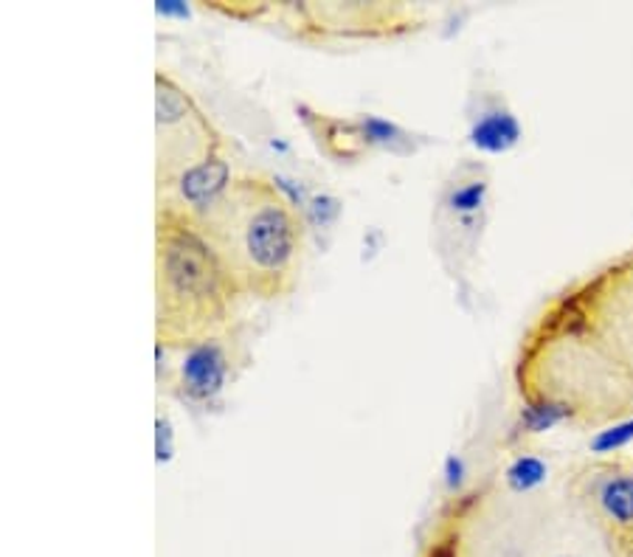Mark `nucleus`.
<instances>
[{
    "instance_id": "obj_8",
    "label": "nucleus",
    "mask_w": 633,
    "mask_h": 557,
    "mask_svg": "<svg viewBox=\"0 0 633 557\" xmlns=\"http://www.w3.org/2000/svg\"><path fill=\"white\" fill-rule=\"evenodd\" d=\"M633 439V420L616 422L608 431H600L592 442V451L597 453H614L620 451L622 444H627Z\"/></svg>"
},
{
    "instance_id": "obj_3",
    "label": "nucleus",
    "mask_w": 633,
    "mask_h": 557,
    "mask_svg": "<svg viewBox=\"0 0 633 557\" xmlns=\"http://www.w3.org/2000/svg\"><path fill=\"white\" fill-rule=\"evenodd\" d=\"M155 116H158V149H155V180L160 192L172 189L189 175L225 160L223 136L208 116L166 74L155 77Z\"/></svg>"
},
{
    "instance_id": "obj_2",
    "label": "nucleus",
    "mask_w": 633,
    "mask_h": 557,
    "mask_svg": "<svg viewBox=\"0 0 633 557\" xmlns=\"http://www.w3.org/2000/svg\"><path fill=\"white\" fill-rule=\"evenodd\" d=\"M243 291L189 212L158 203L155 214V335L189 350L232 332Z\"/></svg>"
},
{
    "instance_id": "obj_7",
    "label": "nucleus",
    "mask_w": 633,
    "mask_h": 557,
    "mask_svg": "<svg viewBox=\"0 0 633 557\" xmlns=\"http://www.w3.org/2000/svg\"><path fill=\"white\" fill-rule=\"evenodd\" d=\"M546 476V468L541 459L535 457H518L507 470V481L513 490L524 492V490H533L535 485H541Z\"/></svg>"
},
{
    "instance_id": "obj_1",
    "label": "nucleus",
    "mask_w": 633,
    "mask_h": 557,
    "mask_svg": "<svg viewBox=\"0 0 633 557\" xmlns=\"http://www.w3.org/2000/svg\"><path fill=\"white\" fill-rule=\"evenodd\" d=\"M195 219L243 296L282 299L296 287L304 223L271 180L234 175L223 195Z\"/></svg>"
},
{
    "instance_id": "obj_4",
    "label": "nucleus",
    "mask_w": 633,
    "mask_h": 557,
    "mask_svg": "<svg viewBox=\"0 0 633 557\" xmlns=\"http://www.w3.org/2000/svg\"><path fill=\"white\" fill-rule=\"evenodd\" d=\"M228 335L232 332L186 350L184 363H181V392H184V398L195 400V403H208L223 392L234 361Z\"/></svg>"
},
{
    "instance_id": "obj_5",
    "label": "nucleus",
    "mask_w": 633,
    "mask_h": 557,
    "mask_svg": "<svg viewBox=\"0 0 633 557\" xmlns=\"http://www.w3.org/2000/svg\"><path fill=\"white\" fill-rule=\"evenodd\" d=\"M470 138H474L476 147L487 149V153H507L522 138V127L509 110L496 107V110H487L485 116H479Z\"/></svg>"
},
{
    "instance_id": "obj_10",
    "label": "nucleus",
    "mask_w": 633,
    "mask_h": 557,
    "mask_svg": "<svg viewBox=\"0 0 633 557\" xmlns=\"http://www.w3.org/2000/svg\"><path fill=\"white\" fill-rule=\"evenodd\" d=\"M549 557H588V555H583V551H574V549H563V551H555V555H549Z\"/></svg>"
},
{
    "instance_id": "obj_6",
    "label": "nucleus",
    "mask_w": 633,
    "mask_h": 557,
    "mask_svg": "<svg viewBox=\"0 0 633 557\" xmlns=\"http://www.w3.org/2000/svg\"><path fill=\"white\" fill-rule=\"evenodd\" d=\"M597 505L614 527L633 529V476H614L597 492Z\"/></svg>"
},
{
    "instance_id": "obj_9",
    "label": "nucleus",
    "mask_w": 633,
    "mask_h": 557,
    "mask_svg": "<svg viewBox=\"0 0 633 557\" xmlns=\"http://www.w3.org/2000/svg\"><path fill=\"white\" fill-rule=\"evenodd\" d=\"M426 557H459V538H456L454 532L445 535V538H439L437 544L428 546Z\"/></svg>"
}]
</instances>
